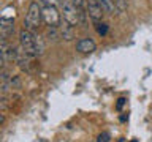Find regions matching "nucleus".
Here are the masks:
<instances>
[{"label": "nucleus", "instance_id": "f257e3e1", "mask_svg": "<svg viewBox=\"0 0 152 142\" xmlns=\"http://www.w3.org/2000/svg\"><path fill=\"white\" fill-rule=\"evenodd\" d=\"M19 43H21L22 52H26V55L28 57H37L40 55V52L37 49V43H35V35L27 30V28H22L19 32Z\"/></svg>", "mask_w": 152, "mask_h": 142}, {"label": "nucleus", "instance_id": "f03ea898", "mask_svg": "<svg viewBox=\"0 0 152 142\" xmlns=\"http://www.w3.org/2000/svg\"><path fill=\"white\" fill-rule=\"evenodd\" d=\"M62 13H64V21L66 24H70L71 27L78 25L79 22H83V16L84 13H81L78 7L75 3H71L70 0H65L62 3Z\"/></svg>", "mask_w": 152, "mask_h": 142}, {"label": "nucleus", "instance_id": "7ed1b4c3", "mask_svg": "<svg viewBox=\"0 0 152 142\" xmlns=\"http://www.w3.org/2000/svg\"><path fill=\"white\" fill-rule=\"evenodd\" d=\"M41 21H43V14H41L40 5H38L37 2L30 3L28 11H27V16H26V21H24V28L33 32V30H37V28L40 27Z\"/></svg>", "mask_w": 152, "mask_h": 142}, {"label": "nucleus", "instance_id": "20e7f679", "mask_svg": "<svg viewBox=\"0 0 152 142\" xmlns=\"http://www.w3.org/2000/svg\"><path fill=\"white\" fill-rule=\"evenodd\" d=\"M41 14H43V22L49 27H59L60 25V13L57 11L56 7H45L41 8Z\"/></svg>", "mask_w": 152, "mask_h": 142}, {"label": "nucleus", "instance_id": "39448f33", "mask_svg": "<svg viewBox=\"0 0 152 142\" xmlns=\"http://www.w3.org/2000/svg\"><path fill=\"white\" fill-rule=\"evenodd\" d=\"M87 14L92 17V21L98 22L100 19L103 17V9L100 7V2L98 0H87Z\"/></svg>", "mask_w": 152, "mask_h": 142}, {"label": "nucleus", "instance_id": "423d86ee", "mask_svg": "<svg viewBox=\"0 0 152 142\" xmlns=\"http://www.w3.org/2000/svg\"><path fill=\"white\" fill-rule=\"evenodd\" d=\"M95 49H97V44L90 38H83L76 43V51L81 52V54H92Z\"/></svg>", "mask_w": 152, "mask_h": 142}, {"label": "nucleus", "instance_id": "0eeeda50", "mask_svg": "<svg viewBox=\"0 0 152 142\" xmlns=\"http://www.w3.org/2000/svg\"><path fill=\"white\" fill-rule=\"evenodd\" d=\"M98 2L104 14H113V11L116 9V2L114 0H98Z\"/></svg>", "mask_w": 152, "mask_h": 142}, {"label": "nucleus", "instance_id": "6e6552de", "mask_svg": "<svg viewBox=\"0 0 152 142\" xmlns=\"http://www.w3.org/2000/svg\"><path fill=\"white\" fill-rule=\"evenodd\" d=\"M13 30H14L13 19H7V17H3V19H2V35H3V38H7V36H8Z\"/></svg>", "mask_w": 152, "mask_h": 142}, {"label": "nucleus", "instance_id": "1a4fd4ad", "mask_svg": "<svg viewBox=\"0 0 152 142\" xmlns=\"http://www.w3.org/2000/svg\"><path fill=\"white\" fill-rule=\"evenodd\" d=\"M60 35L64 36V40H66V41L73 40V38H75L73 27H71L70 24H66V25H64V27H62V32H60Z\"/></svg>", "mask_w": 152, "mask_h": 142}, {"label": "nucleus", "instance_id": "9d476101", "mask_svg": "<svg viewBox=\"0 0 152 142\" xmlns=\"http://www.w3.org/2000/svg\"><path fill=\"white\" fill-rule=\"evenodd\" d=\"M97 32L100 33L102 36H104L108 33V25L104 22H97Z\"/></svg>", "mask_w": 152, "mask_h": 142}, {"label": "nucleus", "instance_id": "9b49d317", "mask_svg": "<svg viewBox=\"0 0 152 142\" xmlns=\"http://www.w3.org/2000/svg\"><path fill=\"white\" fill-rule=\"evenodd\" d=\"M109 141H111V134H109L108 131L100 133L98 137H97V142H109Z\"/></svg>", "mask_w": 152, "mask_h": 142}, {"label": "nucleus", "instance_id": "f8f14e48", "mask_svg": "<svg viewBox=\"0 0 152 142\" xmlns=\"http://www.w3.org/2000/svg\"><path fill=\"white\" fill-rule=\"evenodd\" d=\"M116 2V7H117V9L119 11H124V9L127 8V3H125V0H114Z\"/></svg>", "mask_w": 152, "mask_h": 142}, {"label": "nucleus", "instance_id": "ddd939ff", "mask_svg": "<svg viewBox=\"0 0 152 142\" xmlns=\"http://www.w3.org/2000/svg\"><path fill=\"white\" fill-rule=\"evenodd\" d=\"M43 3H45V7H57V5H60V0H43Z\"/></svg>", "mask_w": 152, "mask_h": 142}, {"label": "nucleus", "instance_id": "4468645a", "mask_svg": "<svg viewBox=\"0 0 152 142\" xmlns=\"http://www.w3.org/2000/svg\"><path fill=\"white\" fill-rule=\"evenodd\" d=\"M125 101H127L125 98H119V99H117V106H116V109H117V111H121V109H122V106L125 104Z\"/></svg>", "mask_w": 152, "mask_h": 142}, {"label": "nucleus", "instance_id": "2eb2a0df", "mask_svg": "<svg viewBox=\"0 0 152 142\" xmlns=\"http://www.w3.org/2000/svg\"><path fill=\"white\" fill-rule=\"evenodd\" d=\"M70 2H71V3H75V5H76V7H78V8H79V7H81V5H83V2H84V0H70Z\"/></svg>", "mask_w": 152, "mask_h": 142}, {"label": "nucleus", "instance_id": "dca6fc26", "mask_svg": "<svg viewBox=\"0 0 152 142\" xmlns=\"http://www.w3.org/2000/svg\"><path fill=\"white\" fill-rule=\"evenodd\" d=\"M119 142H125V139H119Z\"/></svg>", "mask_w": 152, "mask_h": 142}, {"label": "nucleus", "instance_id": "f3484780", "mask_svg": "<svg viewBox=\"0 0 152 142\" xmlns=\"http://www.w3.org/2000/svg\"><path fill=\"white\" fill-rule=\"evenodd\" d=\"M130 142H138V141H136V139H133V141H130Z\"/></svg>", "mask_w": 152, "mask_h": 142}]
</instances>
